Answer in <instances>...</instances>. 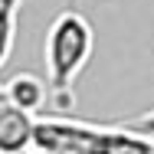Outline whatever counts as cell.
<instances>
[{"mask_svg":"<svg viewBox=\"0 0 154 154\" xmlns=\"http://www.w3.org/2000/svg\"><path fill=\"white\" fill-rule=\"evenodd\" d=\"M0 105H3V92H0Z\"/></svg>","mask_w":154,"mask_h":154,"instance_id":"5b68a950","label":"cell"},{"mask_svg":"<svg viewBox=\"0 0 154 154\" xmlns=\"http://www.w3.org/2000/svg\"><path fill=\"white\" fill-rule=\"evenodd\" d=\"M33 115H23L10 105H0V154H30L33 148Z\"/></svg>","mask_w":154,"mask_h":154,"instance_id":"3957f363","label":"cell"},{"mask_svg":"<svg viewBox=\"0 0 154 154\" xmlns=\"http://www.w3.org/2000/svg\"><path fill=\"white\" fill-rule=\"evenodd\" d=\"M20 3H23V0H0V69L7 66L10 53H13V43H17Z\"/></svg>","mask_w":154,"mask_h":154,"instance_id":"277c9868","label":"cell"},{"mask_svg":"<svg viewBox=\"0 0 154 154\" xmlns=\"http://www.w3.org/2000/svg\"><path fill=\"white\" fill-rule=\"evenodd\" d=\"M0 92H3V105L23 112V115H33V118H36V112L46 108V98H49L46 82H43L39 75H33V72H20V75H13L10 82L0 85Z\"/></svg>","mask_w":154,"mask_h":154,"instance_id":"7a4b0ae2","label":"cell"},{"mask_svg":"<svg viewBox=\"0 0 154 154\" xmlns=\"http://www.w3.org/2000/svg\"><path fill=\"white\" fill-rule=\"evenodd\" d=\"M30 154H33V151H30Z\"/></svg>","mask_w":154,"mask_h":154,"instance_id":"8992f818","label":"cell"},{"mask_svg":"<svg viewBox=\"0 0 154 154\" xmlns=\"http://www.w3.org/2000/svg\"><path fill=\"white\" fill-rule=\"evenodd\" d=\"M92 49H95V30L89 23V17L72 10V7L62 10L53 20V26L46 33V43H43L46 92H49V105H53L56 115H72L75 82L92 59Z\"/></svg>","mask_w":154,"mask_h":154,"instance_id":"6da1fadb","label":"cell"}]
</instances>
